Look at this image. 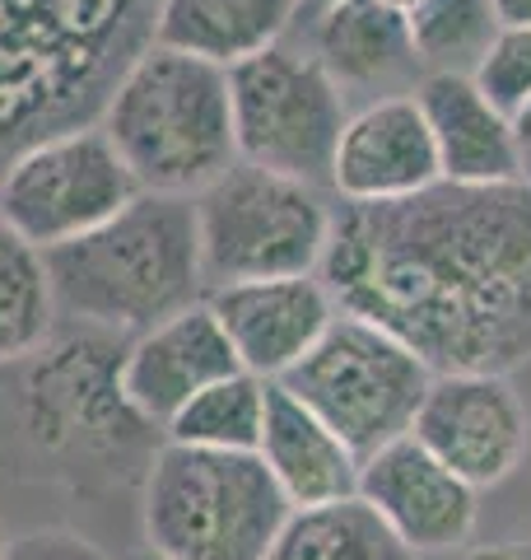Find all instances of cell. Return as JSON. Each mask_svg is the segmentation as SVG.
<instances>
[{
    "instance_id": "cell-11",
    "label": "cell",
    "mask_w": 531,
    "mask_h": 560,
    "mask_svg": "<svg viewBox=\"0 0 531 560\" xmlns=\"http://www.w3.org/2000/svg\"><path fill=\"white\" fill-rule=\"evenodd\" d=\"M411 434L462 481L489 490L531 453V411L512 374H434Z\"/></svg>"
},
{
    "instance_id": "cell-28",
    "label": "cell",
    "mask_w": 531,
    "mask_h": 560,
    "mask_svg": "<svg viewBox=\"0 0 531 560\" xmlns=\"http://www.w3.org/2000/svg\"><path fill=\"white\" fill-rule=\"evenodd\" d=\"M499 28H531V0H489Z\"/></svg>"
},
{
    "instance_id": "cell-2",
    "label": "cell",
    "mask_w": 531,
    "mask_h": 560,
    "mask_svg": "<svg viewBox=\"0 0 531 560\" xmlns=\"http://www.w3.org/2000/svg\"><path fill=\"white\" fill-rule=\"evenodd\" d=\"M158 0H0V168L38 140L94 127L154 47Z\"/></svg>"
},
{
    "instance_id": "cell-4",
    "label": "cell",
    "mask_w": 531,
    "mask_h": 560,
    "mask_svg": "<svg viewBox=\"0 0 531 560\" xmlns=\"http://www.w3.org/2000/svg\"><path fill=\"white\" fill-rule=\"evenodd\" d=\"M43 261L61 323L127 341L210 294L191 197L140 191L108 224L43 253Z\"/></svg>"
},
{
    "instance_id": "cell-32",
    "label": "cell",
    "mask_w": 531,
    "mask_h": 560,
    "mask_svg": "<svg viewBox=\"0 0 531 560\" xmlns=\"http://www.w3.org/2000/svg\"><path fill=\"white\" fill-rule=\"evenodd\" d=\"M5 541H10V528H5V518H0V556H5Z\"/></svg>"
},
{
    "instance_id": "cell-10",
    "label": "cell",
    "mask_w": 531,
    "mask_h": 560,
    "mask_svg": "<svg viewBox=\"0 0 531 560\" xmlns=\"http://www.w3.org/2000/svg\"><path fill=\"white\" fill-rule=\"evenodd\" d=\"M135 197L131 168L98 121L38 140L0 168V220L38 253L108 224Z\"/></svg>"
},
{
    "instance_id": "cell-23",
    "label": "cell",
    "mask_w": 531,
    "mask_h": 560,
    "mask_svg": "<svg viewBox=\"0 0 531 560\" xmlns=\"http://www.w3.org/2000/svg\"><path fill=\"white\" fill-rule=\"evenodd\" d=\"M405 24L424 75H471L499 33L489 0H420Z\"/></svg>"
},
{
    "instance_id": "cell-13",
    "label": "cell",
    "mask_w": 531,
    "mask_h": 560,
    "mask_svg": "<svg viewBox=\"0 0 531 560\" xmlns=\"http://www.w3.org/2000/svg\"><path fill=\"white\" fill-rule=\"evenodd\" d=\"M228 346L247 374L280 383L335 323V300L322 276H280V280H243V285L210 290Z\"/></svg>"
},
{
    "instance_id": "cell-24",
    "label": "cell",
    "mask_w": 531,
    "mask_h": 560,
    "mask_svg": "<svg viewBox=\"0 0 531 560\" xmlns=\"http://www.w3.org/2000/svg\"><path fill=\"white\" fill-rule=\"evenodd\" d=\"M481 90L499 113H522L531 103V28H499L485 47V57L471 70Z\"/></svg>"
},
{
    "instance_id": "cell-6",
    "label": "cell",
    "mask_w": 531,
    "mask_h": 560,
    "mask_svg": "<svg viewBox=\"0 0 531 560\" xmlns=\"http://www.w3.org/2000/svg\"><path fill=\"white\" fill-rule=\"evenodd\" d=\"M140 541L168 560H266L290 518L257 453L158 444L140 481Z\"/></svg>"
},
{
    "instance_id": "cell-8",
    "label": "cell",
    "mask_w": 531,
    "mask_h": 560,
    "mask_svg": "<svg viewBox=\"0 0 531 560\" xmlns=\"http://www.w3.org/2000/svg\"><path fill=\"white\" fill-rule=\"evenodd\" d=\"M429 383L434 370L392 331L354 313H335L322 341L280 378V388L294 393L312 416H322L364 463L382 444L411 434Z\"/></svg>"
},
{
    "instance_id": "cell-1",
    "label": "cell",
    "mask_w": 531,
    "mask_h": 560,
    "mask_svg": "<svg viewBox=\"0 0 531 560\" xmlns=\"http://www.w3.org/2000/svg\"><path fill=\"white\" fill-rule=\"evenodd\" d=\"M317 276L335 308L392 331L434 374L531 364L527 183H434L401 201H341Z\"/></svg>"
},
{
    "instance_id": "cell-18",
    "label": "cell",
    "mask_w": 531,
    "mask_h": 560,
    "mask_svg": "<svg viewBox=\"0 0 531 560\" xmlns=\"http://www.w3.org/2000/svg\"><path fill=\"white\" fill-rule=\"evenodd\" d=\"M257 458L271 471L280 495L290 500V510L359 495V453L280 383H271V393H266Z\"/></svg>"
},
{
    "instance_id": "cell-3",
    "label": "cell",
    "mask_w": 531,
    "mask_h": 560,
    "mask_svg": "<svg viewBox=\"0 0 531 560\" xmlns=\"http://www.w3.org/2000/svg\"><path fill=\"white\" fill-rule=\"evenodd\" d=\"M127 337L57 323L28 360L5 364L14 374L10 430L14 453L47 481H66L80 495L103 486H135L150 471L164 430L140 416L121 393Z\"/></svg>"
},
{
    "instance_id": "cell-21",
    "label": "cell",
    "mask_w": 531,
    "mask_h": 560,
    "mask_svg": "<svg viewBox=\"0 0 531 560\" xmlns=\"http://www.w3.org/2000/svg\"><path fill=\"white\" fill-rule=\"evenodd\" d=\"M57 323L43 253L0 220V370L28 360L57 331Z\"/></svg>"
},
{
    "instance_id": "cell-14",
    "label": "cell",
    "mask_w": 531,
    "mask_h": 560,
    "mask_svg": "<svg viewBox=\"0 0 531 560\" xmlns=\"http://www.w3.org/2000/svg\"><path fill=\"white\" fill-rule=\"evenodd\" d=\"M238 370L243 364L224 337L215 308L201 300L127 341V350H121V393L150 425L164 430L191 397Z\"/></svg>"
},
{
    "instance_id": "cell-25",
    "label": "cell",
    "mask_w": 531,
    "mask_h": 560,
    "mask_svg": "<svg viewBox=\"0 0 531 560\" xmlns=\"http://www.w3.org/2000/svg\"><path fill=\"white\" fill-rule=\"evenodd\" d=\"M0 560H113L108 547H98L80 528H61V523H43V528L10 533L5 556Z\"/></svg>"
},
{
    "instance_id": "cell-19",
    "label": "cell",
    "mask_w": 531,
    "mask_h": 560,
    "mask_svg": "<svg viewBox=\"0 0 531 560\" xmlns=\"http://www.w3.org/2000/svg\"><path fill=\"white\" fill-rule=\"evenodd\" d=\"M294 24L298 0H158L154 43L234 70L238 61L285 43Z\"/></svg>"
},
{
    "instance_id": "cell-17",
    "label": "cell",
    "mask_w": 531,
    "mask_h": 560,
    "mask_svg": "<svg viewBox=\"0 0 531 560\" xmlns=\"http://www.w3.org/2000/svg\"><path fill=\"white\" fill-rule=\"evenodd\" d=\"M415 103L429 121L442 183H518V150H512V117L475 90L471 75H420Z\"/></svg>"
},
{
    "instance_id": "cell-22",
    "label": "cell",
    "mask_w": 531,
    "mask_h": 560,
    "mask_svg": "<svg viewBox=\"0 0 531 560\" xmlns=\"http://www.w3.org/2000/svg\"><path fill=\"white\" fill-rule=\"evenodd\" d=\"M266 393H271L266 378L247 370L228 374L210 383L205 393H197L168 420L164 440L187 448H215V453H257L266 425Z\"/></svg>"
},
{
    "instance_id": "cell-16",
    "label": "cell",
    "mask_w": 531,
    "mask_h": 560,
    "mask_svg": "<svg viewBox=\"0 0 531 560\" xmlns=\"http://www.w3.org/2000/svg\"><path fill=\"white\" fill-rule=\"evenodd\" d=\"M308 24H312L308 51L345 98L350 94H374V98L411 94L420 84L415 75H424L415 61L411 24L387 0H341V5H331L327 14H317Z\"/></svg>"
},
{
    "instance_id": "cell-9",
    "label": "cell",
    "mask_w": 531,
    "mask_h": 560,
    "mask_svg": "<svg viewBox=\"0 0 531 560\" xmlns=\"http://www.w3.org/2000/svg\"><path fill=\"white\" fill-rule=\"evenodd\" d=\"M238 160L331 191V160L345 131V94L308 47H266L228 70Z\"/></svg>"
},
{
    "instance_id": "cell-12",
    "label": "cell",
    "mask_w": 531,
    "mask_h": 560,
    "mask_svg": "<svg viewBox=\"0 0 531 560\" xmlns=\"http://www.w3.org/2000/svg\"><path fill=\"white\" fill-rule=\"evenodd\" d=\"M359 500L374 504L411 556L467 547L481 518V490L442 467L415 434H401L359 463Z\"/></svg>"
},
{
    "instance_id": "cell-7",
    "label": "cell",
    "mask_w": 531,
    "mask_h": 560,
    "mask_svg": "<svg viewBox=\"0 0 531 560\" xmlns=\"http://www.w3.org/2000/svg\"><path fill=\"white\" fill-rule=\"evenodd\" d=\"M191 201L205 290L322 271L335 215L331 191L238 160Z\"/></svg>"
},
{
    "instance_id": "cell-20",
    "label": "cell",
    "mask_w": 531,
    "mask_h": 560,
    "mask_svg": "<svg viewBox=\"0 0 531 560\" xmlns=\"http://www.w3.org/2000/svg\"><path fill=\"white\" fill-rule=\"evenodd\" d=\"M266 560H415L405 541L359 495L290 510Z\"/></svg>"
},
{
    "instance_id": "cell-26",
    "label": "cell",
    "mask_w": 531,
    "mask_h": 560,
    "mask_svg": "<svg viewBox=\"0 0 531 560\" xmlns=\"http://www.w3.org/2000/svg\"><path fill=\"white\" fill-rule=\"evenodd\" d=\"M512 150H518V183L531 187V103L512 113Z\"/></svg>"
},
{
    "instance_id": "cell-30",
    "label": "cell",
    "mask_w": 531,
    "mask_h": 560,
    "mask_svg": "<svg viewBox=\"0 0 531 560\" xmlns=\"http://www.w3.org/2000/svg\"><path fill=\"white\" fill-rule=\"evenodd\" d=\"M127 560H168V556H158V551H150V547H140V551H131Z\"/></svg>"
},
{
    "instance_id": "cell-5",
    "label": "cell",
    "mask_w": 531,
    "mask_h": 560,
    "mask_svg": "<svg viewBox=\"0 0 531 560\" xmlns=\"http://www.w3.org/2000/svg\"><path fill=\"white\" fill-rule=\"evenodd\" d=\"M98 127L135 187L158 197H197L238 164L228 70L158 43L121 75Z\"/></svg>"
},
{
    "instance_id": "cell-15",
    "label": "cell",
    "mask_w": 531,
    "mask_h": 560,
    "mask_svg": "<svg viewBox=\"0 0 531 560\" xmlns=\"http://www.w3.org/2000/svg\"><path fill=\"white\" fill-rule=\"evenodd\" d=\"M442 183L438 150L415 94L374 98L345 117L331 160V197L341 201H401Z\"/></svg>"
},
{
    "instance_id": "cell-27",
    "label": "cell",
    "mask_w": 531,
    "mask_h": 560,
    "mask_svg": "<svg viewBox=\"0 0 531 560\" xmlns=\"http://www.w3.org/2000/svg\"><path fill=\"white\" fill-rule=\"evenodd\" d=\"M462 560H531V541H485V547H471Z\"/></svg>"
},
{
    "instance_id": "cell-29",
    "label": "cell",
    "mask_w": 531,
    "mask_h": 560,
    "mask_svg": "<svg viewBox=\"0 0 531 560\" xmlns=\"http://www.w3.org/2000/svg\"><path fill=\"white\" fill-rule=\"evenodd\" d=\"M331 5H341V0H298V20H317V14H327Z\"/></svg>"
},
{
    "instance_id": "cell-31",
    "label": "cell",
    "mask_w": 531,
    "mask_h": 560,
    "mask_svg": "<svg viewBox=\"0 0 531 560\" xmlns=\"http://www.w3.org/2000/svg\"><path fill=\"white\" fill-rule=\"evenodd\" d=\"M387 5H392V10H401V14H411V10L420 5V0H387Z\"/></svg>"
}]
</instances>
